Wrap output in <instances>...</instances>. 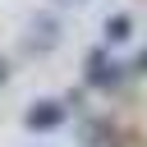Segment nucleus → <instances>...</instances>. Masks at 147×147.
Returning <instances> with one entry per match:
<instances>
[{
	"label": "nucleus",
	"mask_w": 147,
	"mask_h": 147,
	"mask_svg": "<svg viewBox=\"0 0 147 147\" xmlns=\"http://www.w3.org/2000/svg\"><path fill=\"white\" fill-rule=\"evenodd\" d=\"M129 69H133V74H138V78H147V51H138V55H133V64H129Z\"/></svg>",
	"instance_id": "6"
},
{
	"label": "nucleus",
	"mask_w": 147,
	"mask_h": 147,
	"mask_svg": "<svg viewBox=\"0 0 147 147\" xmlns=\"http://www.w3.org/2000/svg\"><path fill=\"white\" fill-rule=\"evenodd\" d=\"M78 138H83V147H110L115 142V129H110V119H83Z\"/></svg>",
	"instance_id": "4"
},
{
	"label": "nucleus",
	"mask_w": 147,
	"mask_h": 147,
	"mask_svg": "<svg viewBox=\"0 0 147 147\" xmlns=\"http://www.w3.org/2000/svg\"><path fill=\"white\" fill-rule=\"evenodd\" d=\"M55 5H69V0H55Z\"/></svg>",
	"instance_id": "8"
},
{
	"label": "nucleus",
	"mask_w": 147,
	"mask_h": 147,
	"mask_svg": "<svg viewBox=\"0 0 147 147\" xmlns=\"http://www.w3.org/2000/svg\"><path fill=\"white\" fill-rule=\"evenodd\" d=\"M101 32H106V46H119V41H129V37H133V14H106Z\"/></svg>",
	"instance_id": "5"
},
{
	"label": "nucleus",
	"mask_w": 147,
	"mask_h": 147,
	"mask_svg": "<svg viewBox=\"0 0 147 147\" xmlns=\"http://www.w3.org/2000/svg\"><path fill=\"white\" fill-rule=\"evenodd\" d=\"M0 83H9V60H0Z\"/></svg>",
	"instance_id": "7"
},
{
	"label": "nucleus",
	"mask_w": 147,
	"mask_h": 147,
	"mask_svg": "<svg viewBox=\"0 0 147 147\" xmlns=\"http://www.w3.org/2000/svg\"><path fill=\"white\" fill-rule=\"evenodd\" d=\"M69 119V101H55V96H41L23 110V129L28 133H55L60 124Z\"/></svg>",
	"instance_id": "2"
},
{
	"label": "nucleus",
	"mask_w": 147,
	"mask_h": 147,
	"mask_svg": "<svg viewBox=\"0 0 147 147\" xmlns=\"http://www.w3.org/2000/svg\"><path fill=\"white\" fill-rule=\"evenodd\" d=\"M129 74H133V69L119 64V60L110 55V46H96V51H87V60H83V87H92V92H115Z\"/></svg>",
	"instance_id": "1"
},
{
	"label": "nucleus",
	"mask_w": 147,
	"mask_h": 147,
	"mask_svg": "<svg viewBox=\"0 0 147 147\" xmlns=\"http://www.w3.org/2000/svg\"><path fill=\"white\" fill-rule=\"evenodd\" d=\"M55 41H60V23H55L51 14H37V18H32V32H28V51L46 55Z\"/></svg>",
	"instance_id": "3"
}]
</instances>
